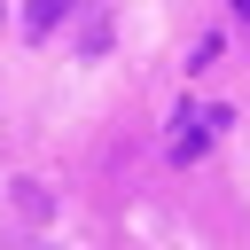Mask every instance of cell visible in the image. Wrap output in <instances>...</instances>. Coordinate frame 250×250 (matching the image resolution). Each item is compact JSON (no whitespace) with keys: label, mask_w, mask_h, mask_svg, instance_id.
<instances>
[{"label":"cell","mask_w":250,"mask_h":250,"mask_svg":"<svg viewBox=\"0 0 250 250\" xmlns=\"http://www.w3.org/2000/svg\"><path fill=\"white\" fill-rule=\"evenodd\" d=\"M227 8H234V16H242V23H250V0H227Z\"/></svg>","instance_id":"3"},{"label":"cell","mask_w":250,"mask_h":250,"mask_svg":"<svg viewBox=\"0 0 250 250\" xmlns=\"http://www.w3.org/2000/svg\"><path fill=\"white\" fill-rule=\"evenodd\" d=\"M70 8H78V0H31V8H23V39H55V23H62Z\"/></svg>","instance_id":"2"},{"label":"cell","mask_w":250,"mask_h":250,"mask_svg":"<svg viewBox=\"0 0 250 250\" xmlns=\"http://www.w3.org/2000/svg\"><path fill=\"white\" fill-rule=\"evenodd\" d=\"M211 125H227V109H195V102H180V109H172V164H195V156L211 148Z\"/></svg>","instance_id":"1"}]
</instances>
